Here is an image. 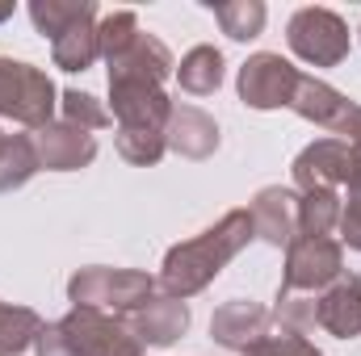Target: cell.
Wrapping results in <instances>:
<instances>
[{
    "mask_svg": "<svg viewBox=\"0 0 361 356\" xmlns=\"http://www.w3.org/2000/svg\"><path fill=\"white\" fill-rule=\"evenodd\" d=\"M252 239H257L252 214L248 210H227L202 235H193V239H185L177 248H169L164 268H160V289L169 298H180V302L193 298V293H202Z\"/></svg>",
    "mask_w": 361,
    "mask_h": 356,
    "instance_id": "1",
    "label": "cell"
},
{
    "mask_svg": "<svg viewBox=\"0 0 361 356\" xmlns=\"http://www.w3.org/2000/svg\"><path fill=\"white\" fill-rule=\"evenodd\" d=\"M156 293V281L139 268H105L92 265L80 268L68 281V302L72 306H92V310H114V314H130L139 310L147 298Z\"/></svg>",
    "mask_w": 361,
    "mask_h": 356,
    "instance_id": "2",
    "label": "cell"
},
{
    "mask_svg": "<svg viewBox=\"0 0 361 356\" xmlns=\"http://www.w3.org/2000/svg\"><path fill=\"white\" fill-rule=\"evenodd\" d=\"M55 109H59V89L42 68L21 59H0V117L42 130L47 122H55Z\"/></svg>",
    "mask_w": 361,
    "mask_h": 356,
    "instance_id": "3",
    "label": "cell"
},
{
    "mask_svg": "<svg viewBox=\"0 0 361 356\" xmlns=\"http://www.w3.org/2000/svg\"><path fill=\"white\" fill-rule=\"evenodd\" d=\"M286 42L311 68H336V63L349 59V46H353L345 17L332 13V8H319V4H307V8H298L290 17Z\"/></svg>",
    "mask_w": 361,
    "mask_h": 356,
    "instance_id": "4",
    "label": "cell"
},
{
    "mask_svg": "<svg viewBox=\"0 0 361 356\" xmlns=\"http://www.w3.org/2000/svg\"><path fill=\"white\" fill-rule=\"evenodd\" d=\"M345 272V248L332 235H294L277 293H324Z\"/></svg>",
    "mask_w": 361,
    "mask_h": 356,
    "instance_id": "5",
    "label": "cell"
},
{
    "mask_svg": "<svg viewBox=\"0 0 361 356\" xmlns=\"http://www.w3.org/2000/svg\"><path fill=\"white\" fill-rule=\"evenodd\" d=\"M361 177V151L345 139H315L294 155V184L302 193L315 189H341Z\"/></svg>",
    "mask_w": 361,
    "mask_h": 356,
    "instance_id": "6",
    "label": "cell"
},
{
    "mask_svg": "<svg viewBox=\"0 0 361 356\" xmlns=\"http://www.w3.org/2000/svg\"><path fill=\"white\" fill-rule=\"evenodd\" d=\"M59 323H63V331L76 340V348L85 356H143V344L130 331L126 314H105V310H92V306H72Z\"/></svg>",
    "mask_w": 361,
    "mask_h": 356,
    "instance_id": "7",
    "label": "cell"
},
{
    "mask_svg": "<svg viewBox=\"0 0 361 356\" xmlns=\"http://www.w3.org/2000/svg\"><path fill=\"white\" fill-rule=\"evenodd\" d=\"M298 80H302V72L290 59H281L273 51H261L240 68V101L248 109H281V105L294 101Z\"/></svg>",
    "mask_w": 361,
    "mask_h": 356,
    "instance_id": "8",
    "label": "cell"
},
{
    "mask_svg": "<svg viewBox=\"0 0 361 356\" xmlns=\"http://www.w3.org/2000/svg\"><path fill=\"white\" fill-rule=\"evenodd\" d=\"M269 327H273V310H265V306L252 302V298H231V302H223V306L214 310V319H210V340L244 356L269 336Z\"/></svg>",
    "mask_w": 361,
    "mask_h": 356,
    "instance_id": "9",
    "label": "cell"
},
{
    "mask_svg": "<svg viewBox=\"0 0 361 356\" xmlns=\"http://www.w3.org/2000/svg\"><path fill=\"white\" fill-rule=\"evenodd\" d=\"M34 139V151H38V164L47 172H80L97 160V139L89 130L72 126V122H47L42 130L30 134Z\"/></svg>",
    "mask_w": 361,
    "mask_h": 356,
    "instance_id": "10",
    "label": "cell"
},
{
    "mask_svg": "<svg viewBox=\"0 0 361 356\" xmlns=\"http://www.w3.org/2000/svg\"><path fill=\"white\" fill-rule=\"evenodd\" d=\"M173 72H177L173 51L156 34H139L126 55L109 59V84H152V89H164V80Z\"/></svg>",
    "mask_w": 361,
    "mask_h": 356,
    "instance_id": "11",
    "label": "cell"
},
{
    "mask_svg": "<svg viewBox=\"0 0 361 356\" xmlns=\"http://www.w3.org/2000/svg\"><path fill=\"white\" fill-rule=\"evenodd\" d=\"M126 323L139 336V344L169 348V344H177L180 336L189 331V306L180 298H169V293H152L139 310L126 314Z\"/></svg>",
    "mask_w": 361,
    "mask_h": 356,
    "instance_id": "12",
    "label": "cell"
},
{
    "mask_svg": "<svg viewBox=\"0 0 361 356\" xmlns=\"http://www.w3.org/2000/svg\"><path fill=\"white\" fill-rule=\"evenodd\" d=\"M164 143L169 151H177L185 160H210L219 151V122L197 105L173 101V113L164 122Z\"/></svg>",
    "mask_w": 361,
    "mask_h": 356,
    "instance_id": "13",
    "label": "cell"
},
{
    "mask_svg": "<svg viewBox=\"0 0 361 356\" xmlns=\"http://www.w3.org/2000/svg\"><path fill=\"white\" fill-rule=\"evenodd\" d=\"M252 227H257V239H265L273 248H290L294 235H298V193L294 189H281V184H265L252 205Z\"/></svg>",
    "mask_w": 361,
    "mask_h": 356,
    "instance_id": "14",
    "label": "cell"
},
{
    "mask_svg": "<svg viewBox=\"0 0 361 356\" xmlns=\"http://www.w3.org/2000/svg\"><path fill=\"white\" fill-rule=\"evenodd\" d=\"M114 101V122L118 126H143V130H164L173 113V96L152 84H109Z\"/></svg>",
    "mask_w": 361,
    "mask_h": 356,
    "instance_id": "15",
    "label": "cell"
},
{
    "mask_svg": "<svg viewBox=\"0 0 361 356\" xmlns=\"http://www.w3.org/2000/svg\"><path fill=\"white\" fill-rule=\"evenodd\" d=\"M315 306H319V327L328 336H336V340L361 336V281L349 268L315 298Z\"/></svg>",
    "mask_w": 361,
    "mask_h": 356,
    "instance_id": "16",
    "label": "cell"
},
{
    "mask_svg": "<svg viewBox=\"0 0 361 356\" xmlns=\"http://www.w3.org/2000/svg\"><path fill=\"white\" fill-rule=\"evenodd\" d=\"M290 109L302 117V122H311V126H319V130H341V122L349 117V109H353V101L345 96V92H336L328 80H319V76H302L298 80V89H294V101H290Z\"/></svg>",
    "mask_w": 361,
    "mask_h": 356,
    "instance_id": "17",
    "label": "cell"
},
{
    "mask_svg": "<svg viewBox=\"0 0 361 356\" xmlns=\"http://www.w3.org/2000/svg\"><path fill=\"white\" fill-rule=\"evenodd\" d=\"M51 59L63 72H89L92 63L101 59V46H97V13L92 17H80L59 38H51Z\"/></svg>",
    "mask_w": 361,
    "mask_h": 356,
    "instance_id": "18",
    "label": "cell"
},
{
    "mask_svg": "<svg viewBox=\"0 0 361 356\" xmlns=\"http://www.w3.org/2000/svg\"><path fill=\"white\" fill-rule=\"evenodd\" d=\"M223 51L219 46H193V51H185L177 63V80L180 89L189 92V96H210V92H219L223 84Z\"/></svg>",
    "mask_w": 361,
    "mask_h": 356,
    "instance_id": "19",
    "label": "cell"
},
{
    "mask_svg": "<svg viewBox=\"0 0 361 356\" xmlns=\"http://www.w3.org/2000/svg\"><path fill=\"white\" fill-rule=\"evenodd\" d=\"M42 172L38 164V151H34V139L30 134H8L4 151H0V193H17L21 184Z\"/></svg>",
    "mask_w": 361,
    "mask_h": 356,
    "instance_id": "20",
    "label": "cell"
},
{
    "mask_svg": "<svg viewBox=\"0 0 361 356\" xmlns=\"http://www.w3.org/2000/svg\"><path fill=\"white\" fill-rule=\"evenodd\" d=\"M42 327H47V323L38 319V310L0 302V356H21L34 340H38Z\"/></svg>",
    "mask_w": 361,
    "mask_h": 356,
    "instance_id": "21",
    "label": "cell"
},
{
    "mask_svg": "<svg viewBox=\"0 0 361 356\" xmlns=\"http://www.w3.org/2000/svg\"><path fill=\"white\" fill-rule=\"evenodd\" d=\"M341 227V193L315 189L298 193V235H332Z\"/></svg>",
    "mask_w": 361,
    "mask_h": 356,
    "instance_id": "22",
    "label": "cell"
},
{
    "mask_svg": "<svg viewBox=\"0 0 361 356\" xmlns=\"http://www.w3.org/2000/svg\"><path fill=\"white\" fill-rule=\"evenodd\" d=\"M210 8H214L223 34L235 38V42H252V38L265 30V17H269V8H265L261 0H219V4H210Z\"/></svg>",
    "mask_w": 361,
    "mask_h": 356,
    "instance_id": "23",
    "label": "cell"
},
{
    "mask_svg": "<svg viewBox=\"0 0 361 356\" xmlns=\"http://www.w3.org/2000/svg\"><path fill=\"white\" fill-rule=\"evenodd\" d=\"M92 13H97L92 0H30V21L47 38H59L68 25H76L80 17H92Z\"/></svg>",
    "mask_w": 361,
    "mask_h": 356,
    "instance_id": "24",
    "label": "cell"
},
{
    "mask_svg": "<svg viewBox=\"0 0 361 356\" xmlns=\"http://www.w3.org/2000/svg\"><path fill=\"white\" fill-rule=\"evenodd\" d=\"M139 34H143V30H139V13H135V8H114V13H105V17L97 21V46H101V59L109 63V59L126 55V51L135 46Z\"/></svg>",
    "mask_w": 361,
    "mask_h": 356,
    "instance_id": "25",
    "label": "cell"
},
{
    "mask_svg": "<svg viewBox=\"0 0 361 356\" xmlns=\"http://www.w3.org/2000/svg\"><path fill=\"white\" fill-rule=\"evenodd\" d=\"M319 293H277V306H273V323L286 331V336H311L319 327V306H315Z\"/></svg>",
    "mask_w": 361,
    "mask_h": 356,
    "instance_id": "26",
    "label": "cell"
},
{
    "mask_svg": "<svg viewBox=\"0 0 361 356\" xmlns=\"http://www.w3.org/2000/svg\"><path fill=\"white\" fill-rule=\"evenodd\" d=\"M169 151L164 130H143V126H118V155L135 168H152L160 164Z\"/></svg>",
    "mask_w": 361,
    "mask_h": 356,
    "instance_id": "27",
    "label": "cell"
},
{
    "mask_svg": "<svg viewBox=\"0 0 361 356\" xmlns=\"http://www.w3.org/2000/svg\"><path fill=\"white\" fill-rule=\"evenodd\" d=\"M59 109H63V122H72V126H80V130H89V134L114 126V113H109L92 92H80V89L59 92Z\"/></svg>",
    "mask_w": 361,
    "mask_h": 356,
    "instance_id": "28",
    "label": "cell"
},
{
    "mask_svg": "<svg viewBox=\"0 0 361 356\" xmlns=\"http://www.w3.org/2000/svg\"><path fill=\"white\" fill-rule=\"evenodd\" d=\"M349 193L341 197V248H353L361 252V177L353 184H345Z\"/></svg>",
    "mask_w": 361,
    "mask_h": 356,
    "instance_id": "29",
    "label": "cell"
},
{
    "mask_svg": "<svg viewBox=\"0 0 361 356\" xmlns=\"http://www.w3.org/2000/svg\"><path fill=\"white\" fill-rule=\"evenodd\" d=\"M244 356H324L311 340H302V336H265L252 352H244Z\"/></svg>",
    "mask_w": 361,
    "mask_h": 356,
    "instance_id": "30",
    "label": "cell"
},
{
    "mask_svg": "<svg viewBox=\"0 0 361 356\" xmlns=\"http://www.w3.org/2000/svg\"><path fill=\"white\" fill-rule=\"evenodd\" d=\"M34 352L38 356H85L76 348V340L63 331V323H47L38 331V340H34Z\"/></svg>",
    "mask_w": 361,
    "mask_h": 356,
    "instance_id": "31",
    "label": "cell"
},
{
    "mask_svg": "<svg viewBox=\"0 0 361 356\" xmlns=\"http://www.w3.org/2000/svg\"><path fill=\"white\" fill-rule=\"evenodd\" d=\"M332 139H345V143H353V147L361 151V105H353V109H349V117L341 122V130H336Z\"/></svg>",
    "mask_w": 361,
    "mask_h": 356,
    "instance_id": "32",
    "label": "cell"
},
{
    "mask_svg": "<svg viewBox=\"0 0 361 356\" xmlns=\"http://www.w3.org/2000/svg\"><path fill=\"white\" fill-rule=\"evenodd\" d=\"M13 17V4H0V21H8Z\"/></svg>",
    "mask_w": 361,
    "mask_h": 356,
    "instance_id": "33",
    "label": "cell"
},
{
    "mask_svg": "<svg viewBox=\"0 0 361 356\" xmlns=\"http://www.w3.org/2000/svg\"><path fill=\"white\" fill-rule=\"evenodd\" d=\"M4 143H8V134H4V130H0V151H4Z\"/></svg>",
    "mask_w": 361,
    "mask_h": 356,
    "instance_id": "34",
    "label": "cell"
}]
</instances>
